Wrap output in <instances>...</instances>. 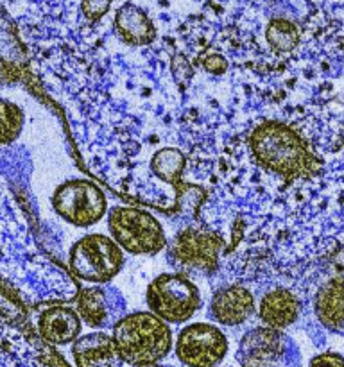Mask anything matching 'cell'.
Returning a JSON list of instances; mask_svg holds the SVG:
<instances>
[{"label": "cell", "mask_w": 344, "mask_h": 367, "mask_svg": "<svg viewBox=\"0 0 344 367\" xmlns=\"http://www.w3.org/2000/svg\"><path fill=\"white\" fill-rule=\"evenodd\" d=\"M222 251V240L204 228L188 226L174 236L169 247L167 258L179 271L211 274L217 269L219 254Z\"/></svg>", "instance_id": "7"}, {"label": "cell", "mask_w": 344, "mask_h": 367, "mask_svg": "<svg viewBox=\"0 0 344 367\" xmlns=\"http://www.w3.org/2000/svg\"><path fill=\"white\" fill-rule=\"evenodd\" d=\"M226 353L228 339L215 324H188L176 339V356L187 367H217Z\"/></svg>", "instance_id": "8"}, {"label": "cell", "mask_w": 344, "mask_h": 367, "mask_svg": "<svg viewBox=\"0 0 344 367\" xmlns=\"http://www.w3.org/2000/svg\"><path fill=\"white\" fill-rule=\"evenodd\" d=\"M124 249L106 235L83 236L70 252V269L90 283H110L124 265Z\"/></svg>", "instance_id": "6"}, {"label": "cell", "mask_w": 344, "mask_h": 367, "mask_svg": "<svg viewBox=\"0 0 344 367\" xmlns=\"http://www.w3.org/2000/svg\"><path fill=\"white\" fill-rule=\"evenodd\" d=\"M77 313L95 329L113 328L126 315V299L110 283L86 287L77 295Z\"/></svg>", "instance_id": "10"}, {"label": "cell", "mask_w": 344, "mask_h": 367, "mask_svg": "<svg viewBox=\"0 0 344 367\" xmlns=\"http://www.w3.org/2000/svg\"><path fill=\"white\" fill-rule=\"evenodd\" d=\"M251 149L258 163L283 175H298L308 170L310 156L298 135L283 124L269 122L255 129Z\"/></svg>", "instance_id": "2"}, {"label": "cell", "mask_w": 344, "mask_h": 367, "mask_svg": "<svg viewBox=\"0 0 344 367\" xmlns=\"http://www.w3.org/2000/svg\"><path fill=\"white\" fill-rule=\"evenodd\" d=\"M108 228L111 238L129 254H156L167 245V236L149 212L115 206L108 213Z\"/></svg>", "instance_id": "4"}, {"label": "cell", "mask_w": 344, "mask_h": 367, "mask_svg": "<svg viewBox=\"0 0 344 367\" xmlns=\"http://www.w3.org/2000/svg\"><path fill=\"white\" fill-rule=\"evenodd\" d=\"M115 344L129 365L161 362L172 349L169 322L153 312L126 313L113 326Z\"/></svg>", "instance_id": "1"}, {"label": "cell", "mask_w": 344, "mask_h": 367, "mask_svg": "<svg viewBox=\"0 0 344 367\" xmlns=\"http://www.w3.org/2000/svg\"><path fill=\"white\" fill-rule=\"evenodd\" d=\"M203 65H204V68L211 72V74H222L224 70H226V59L222 58V56H215V54H211L208 58L203 61Z\"/></svg>", "instance_id": "21"}, {"label": "cell", "mask_w": 344, "mask_h": 367, "mask_svg": "<svg viewBox=\"0 0 344 367\" xmlns=\"http://www.w3.org/2000/svg\"><path fill=\"white\" fill-rule=\"evenodd\" d=\"M72 355L77 367H122L126 364L113 335L104 331H93L76 339Z\"/></svg>", "instance_id": "12"}, {"label": "cell", "mask_w": 344, "mask_h": 367, "mask_svg": "<svg viewBox=\"0 0 344 367\" xmlns=\"http://www.w3.org/2000/svg\"><path fill=\"white\" fill-rule=\"evenodd\" d=\"M310 367H344V356L335 351H325L310 360Z\"/></svg>", "instance_id": "19"}, {"label": "cell", "mask_w": 344, "mask_h": 367, "mask_svg": "<svg viewBox=\"0 0 344 367\" xmlns=\"http://www.w3.org/2000/svg\"><path fill=\"white\" fill-rule=\"evenodd\" d=\"M113 0H84L83 4V11L90 20H97L102 15H106V11L110 9Z\"/></svg>", "instance_id": "20"}, {"label": "cell", "mask_w": 344, "mask_h": 367, "mask_svg": "<svg viewBox=\"0 0 344 367\" xmlns=\"http://www.w3.org/2000/svg\"><path fill=\"white\" fill-rule=\"evenodd\" d=\"M301 301L287 289H272L265 292L258 305V317L264 326L285 329L301 315Z\"/></svg>", "instance_id": "14"}, {"label": "cell", "mask_w": 344, "mask_h": 367, "mask_svg": "<svg viewBox=\"0 0 344 367\" xmlns=\"http://www.w3.org/2000/svg\"><path fill=\"white\" fill-rule=\"evenodd\" d=\"M240 367H299L298 344L283 329L258 326L246 331L237 348Z\"/></svg>", "instance_id": "3"}, {"label": "cell", "mask_w": 344, "mask_h": 367, "mask_svg": "<svg viewBox=\"0 0 344 367\" xmlns=\"http://www.w3.org/2000/svg\"><path fill=\"white\" fill-rule=\"evenodd\" d=\"M133 367H170V365H163L160 362H154V364H142V365H133Z\"/></svg>", "instance_id": "23"}, {"label": "cell", "mask_w": 344, "mask_h": 367, "mask_svg": "<svg viewBox=\"0 0 344 367\" xmlns=\"http://www.w3.org/2000/svg\"><path fill=\"white\" fill-rule=\"evenodd\" d=\"M54 206L65 220L84 228L104 217L108 202L97 185L86 179H76L63 183L56 190Z\"/></svg>", "instance_id": "9"}, {"label": "cell", "mask_w": 344, "mask_h": 367, "mask_svg": "<svg viewBox=\"0 0 344 367\" xmlns=\"http://www.w3.org/2000/svg\"><path fill=\"white\" fill-rule=\"evenodd\" d=\"M151 167L160 179L167 183H174L177 181V177L185 168V156L177 149H161L160 152L154 154Z\"/></svg>", "instance_id": "17"}, {"label": "cell", "mask_w": 344, "mask_h": 367, "mask_svg": "<svg viewBox=\"0 0 344 367\" xmlns=\"http://www.w3.org/2000/svg\"><path fill=\"white\" fill-rule=\"evenodd\" d=\"M179 61H181V66H177L174 61H172V66H174V75L179 79V81H183V79H188L192 75V68H190V63L187 61V59L183 58V56H179Z\"/></svg>", "instance_id": "22"}, {"label": "cell", "mask_w": 344, "mask_h": 367, "mask_svg": "<svg viewBox=\"0 0 344 367\" xmlns=\"http://www.w3.org/2000/svg\"><path fill=\"white\" fill-rule=\"evenodd\" d=\"M255 297L242 285H226L213 292L210 317L222 326H240L255 315Z\"/></svg>", "instance_id": "11"}, {"label": "cell", "mask_w": 344, "mask_h": 367, "mask_svg": "<svg viewBox=\"0 0 344 367\" xmlns=\"http://www.w3.org/2000/svg\"><path fill=\"white\" fill-rule=\"evenodd\" d=\"M145 297L149 310L172 324L188 321L201 306L199 290L183 272H165L154 278Z\"/></svg>", "instance_id": "5"}, {"label": "cell", "mask_w": 344, "mask_h": 367, "mask_svg": "<svg viewBox=\"0 0 344 367\" xmlns=\"http://www.w3.org/2000/svg\"><path fill=\"white\" fill-rule=\"evenodd\" d=\"M115 27L120 38L129 45H149L156 39V27L143 9L134 4H124L115 15Z\"/></svg>", "instance_id": "15"}, {"label": "cell", "mask_w": 344, "mask_h": 367, "mask_svg": "<svg viewBox=\"0 0 344 367\" xmlns=\"http://www.w3.org/2000/svg\"><path fill=\"white\" fill-rule=\"evenodd\" d=\"M267 39L271 47L276 48L278 52H287L298 45L299 32L294 23H290L287 20H274V22H271L267 29Z\"/></svg>", "instance_id": "18"}, {"label": "cell", "mask_w": 344, "mask_h": 367, "mask_svg": "<svg viewBox=\"0 0 344 367\" xmlns=\"http://www.w3.org/2000/svg\"><path fill=\"white\" fill-rule=\"evenodd\" d=\"M314 315L323 328L344 337V274L319 287L314 297Z\"/></svg>", "instance_id": "13"}, {"label": "cell", "mask_w": 344, "mask_h": 367, "mask_svg": "<svg viewBox=\"0 0 344 367\" xmlns=\"http://www.w3.org/2000/svg\"><path fill=\"white\" fill-rule=\"evenodd\" d=\"M81 333V317L72 308L57 306L41 313L39 335L50 344H68Z\"/></svg>", "instance_id": "16"}]
</instances>
